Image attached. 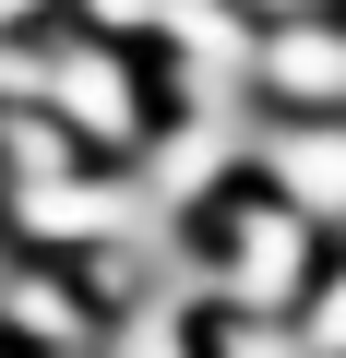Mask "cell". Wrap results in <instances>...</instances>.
Instances as JSON below:
<instances>
[{
  "label": "cell",
  "instance_id": "6da1fadb",
  "mask_svg": "<svg viewBox=\"0 0 346 358\" xmlns=\"http://www.w3.org/2000/svg\"><path fill=\"white\" fill-rule=\"evenodd\" d=\"M192 239H203V322H298L322 263H334V239L298 203H275L263 179H239L227 203H203Z\"/></svg>",
  "mask_w": 346,
  "mask_h": 358
},
{
  "label": "cell",
  "instance_id": "7a4b0ae2",
  "mask_svg": "<svg viewBox=\"0 0 346 358\" xmlns=\"http://www.w3.org/2000/svg\"><path fill=\"white\" fill-rule=\"evenodd\" d=\"M251 179H263L275 203H298L322 239H346V108H322V120L263 108V131H251Z\"/></svg>",
  "mask_w": 346,
  "mask_h": 358
},
{
  "label": "cell",
  "instance_id": "3957f363",
  "mask_svg": "<svg viewBox=\"0 0 346 358\" xmlns=\"http://www.w3.org/2000/svg\"><path fill=\"white\" fill-rule=\"evenodd\" d=\"M251 96H263V108H298V120L346 108V0H334V13H275V24H263Z\"/></svg>",
  "mask_w": 346,
  "mask_h": 358
},
{
  "label": "cell",
  "instance_id": "277c9868",
  "mask_svg": "<svg viewBox=\"0 0 346 358\" xmlns=\"http://www.w3.org/2000/svg\"><path fill=\"white\" fill-rule=\"evenodd\" d=\"M298 334H310V358H346V239H334V263H322V287H310Z\"/></svg>",
  "mask_w": 346,
  "mask_h": 358
},
{
  "label": "cell",
  "instance_id": "5b68a950",
  "mask_svg": "<svg viewBox=\"0 0 346 358\" xmlns=\"http://www.w3.org/2000/svg\"><path fill=\"white\" fill-rule=\"evenodd\" d=\"M215 358H310L298 322H215Z\"/></svg>",
  "mask_w": 346,
  "mask_h": 358
},
{
  "label": "cell",
  "instance_id": "8992f818",
  "mask_svg": "<svg viewBox=\"0 0 346 358\" xmlns=\"http://www.w3.org/2000/svg\"><path fill=\"white\" fill-rule=\"evenodd\" d=\"M13 275H24V227H13V203H0V299H13Z\"/></svg>",
  "mask_w": 346,
  "mask_h": 358
},
{
  "label": "cell",
  "instance_id": "52a82bcc",
  "mask_svg": "<svg viewBox=\"0 0 346 358\" xmlns=\"http://www.w3.org/2000/svg\"><path fill=\"white\" fill-rule=\"evenodd\" d=\"M251 13H263V24H275V13H334V0H251Z\"/></svg>",
  "mask_w": 346,
  "mask_h": 358
},
{
  "label": "cell",
  "instance_id": "ba28073f",
  "mask_svg": "<svg viewBox=\"0 0 346 358\" xmlns=\"http://www.w3.org/2000/svg\"><path fill=\"white\" fill-rule=\"evenodd\" d=\"M72 358H108V346H72Z\"/></svg>",
  "mask_w": 346,
  "mask_h": 358
},
{
  "label": "cell",
  "instance_id": "9c48e42d",
  "mask_svg": "<svg viewBox=\"0 0 346 358\" xmlns=\"http://www.w3.org/2000/svg\"><path fill=\"white\" fill-rule=\"evenodd\" d=\"M0 358H24V346H0Z\"/></svg>",
  "mask_w": 346,
  "mask_h": 358
}]
</instances>
